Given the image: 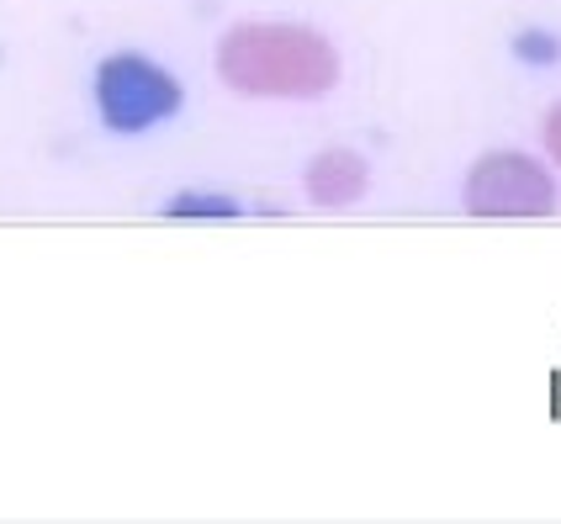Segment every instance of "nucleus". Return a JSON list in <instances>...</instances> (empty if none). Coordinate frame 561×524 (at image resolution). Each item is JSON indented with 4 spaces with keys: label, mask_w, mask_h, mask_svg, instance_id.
Listing matches in <instances>:
<instances>
[{
    "label": "nucleus",
    "mask_w": 561,
    "mask_h": 524,
    "mask_svg": "<svg viewBox=\"0 0 561 524\" xmlns=\"http://www.w3.org/2000/svg\"><path fill=\"white\" fill-rule=\"evenodd\" d=\"M222 80L239 95H276V101H312L340 80V54L312 27L280 22H244L218 48Z\"/></svg>",
    "instance_id": "obj_1"
},
{
    "label": "nucleus",
    "mask_w": 561,
    "mask_h": 524,
    "mask_svg": "<svg viewBox=\"0 0 561 524\" xmlns=\"http://www.w3.org/2000/svg\"><path fill=\"white\" fill-rule=\"evenodd\" d=\"M91 95H95V117L112 138H144L154 127L175 123L181 106H186V91L181 80L154 64L138 48H123V54H106L91 75Z\"/></svg>",
    "instance_id": "obj_2"
},
{
    "label": "nucleus",
    "mask_w": 561,
    "mask_h": 524,
    "mask_svg": "<svg viewBox=\"0 0 561 524\" xmlns=\"http://www.w3.org/2000/svg\"><path fill=\"white\" fill-rule=\"evenodd\" d=\"M461 202L477 217H546L557 213V181L530 155H488L471 164Z\"/></svg>",
    "instance_id": "obj_3"
},
{
    "label": "nucleus",
    "mask_w": 561,
    "mask_h": 524,
    "mask_svg": "<svg viewBox=\"0 0 561 524\" xmlns=\"http://www.w3.org/2000/svg\"><path fill=\"white\" fill-rule=\"evenodd\" d=\"M366 185H371V164L355 149H323L308 164V196L318 207H350L366 196Z\"/></svg>",
    "instance_id": "obj_4"
},
{
    "label": "nucleus",
    "mask_w": 561,
    "mask_h": 524,
    "mask_svg": "<svg viewBox=\"0 0 561 524\" xmlns=\"http://www.w3.org/2000/svg\"><path fill=\"white\" fill-rule=\"evenodd\" d=\"M244 207L233 196H218V191H181L164 202V217H239Z\"/></svg>",
    "instance_id": "obj_5"
},
{
    "label": "nucleus",
    "mask_w": 561,
    "mask_h": 524,
    "mask_svg": "<svg viewBox=\"0 0 561 524\" xmlns=\"http://www.w3.org/2000/svg\"><path fill=\"white\" fill-rule=\"evenodd\" d=\"M546 144H551V155L561 159V106L551 112V117H546Z\"/></svg>",
    "instance_id": "obj_6"
}]
</instances>
